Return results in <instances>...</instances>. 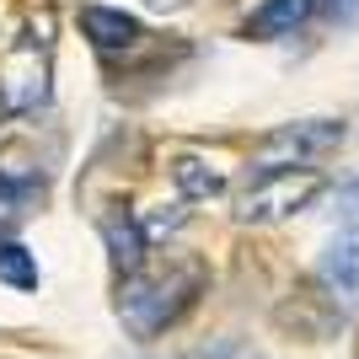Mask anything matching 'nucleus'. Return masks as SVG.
I'll return each instance as SVG.
<instances>
[{
  "mask_svg": "<svg viewBox=\"0 0 359 359\" xmlns=\"http://www.w3.org/2000/svg\"><path fill=\"white\" fill-rule=\"evenodd\" d=\"M194 285H198L194 273H172V279H129V285H123V300H118L129 332L156 338V332L188 306V290H194Z\"/></svg>",
  "mask_w": 359,
  "mask_h": 359,
  "instance_id": "nucleus-1",
  "label": "nucleus"
},
{
  "mask_svg": "<svg viewBox=\"0 0 359 359\" xmlns=\"http://www.w3.org/2000/svg\"><path fill=\"white\" fill-rule=\"evenodd\" d=\"M316 194H322V177H316L311 166H300V172H295V166H285V172H269L257 188H247V194H241V220H247V225L285 220V215L306 210Z\"/></svg>",
  "mask_w": 359,
  "mask_h": 359,
  "instance_id": "nucleus-2",
  "label": "nucleus"
},
{
  "mask_svg": "<svg viewBox=\"0 0 359 359\" xmlns=\"http://www.w3.org/2000/svg\"><path fill=\"white\" fill-rule=\"evenodd\" d=\"M344 140V123L332 118H311V123H285L279 135L263 145V156L257 161L269 166V172H285L290 161H311V156H322V150H332Z\"/></svg>",
  "mask_w": 359,
  "mask_h": 359,
  "instance_id": "nucleus-3",
  "label": "nucleus"
},
{
  "mask_svg": "<svg viewBox=\"0 0 359 359\" xmlns=\"http://www.w3.org/2000/svg\"><path fill=\"white\" fill-rule=\"evenodd\" d=\"M322 285L338 300H359V225L338 231L322 252Z\"/></svg>",
  "mask_w": 359,
  "mask_h": 359,
  "instance_id": "nucleus-4",
  "label": "nucleus"
},
{
  "mask_svg": "<svg viewBox=\"0 0 359 359\" xmlns=\"http://www.w3.org/2000/svg\"><path fill=\"white\" fill-rule=\"evenodd\" d=\"M81 27H86V38L97 48H107V54L140 43V22L123 16V11H107V6H86V11H81Z\"/></svg>",
  "mask_w": 359,
  "mask_h": 359,
  "instance_id": "nucleus-5",
  "label": "nucleus"
},
{
  "mask_svg": "<svg viewBox=\"0 0 359 359\" xmlns=\"http://www.w3.org/2000/svg\"><path fill=\"white\" fill-rule=\"evenodd\" d=\"M102 236H107V252H113V263L135 273V269H140V257H145V231H140V220H118V215H113V220L102 225Z\"/></svg>",
  "mask_w": 359,
  "mask_h": 359,
  "instance_id": "nucleus-6",
  "label": "nucleus"
},
{
  "mask_svg": "<svg viewBox=\"0 0 359 359\" xmlns=\"http://www.w3.org/2000/svg\"><path fill=\"white\" fill-rule=\"evenodd\" d=\"M172 177H177L182 198H215L225 188V177L210 161H198V156H177V161H172Z\"/></svg>",
  "mask_w": 359,
  "mask_h": 359,
  "instance_id": "nucleus-7",
  "label": "nucleus"
},
{
  "mask_svg": "<svg viewBox=\"0 0 359 359\" xmlns=\"http://www.w3.org/2000/svg\"><path fill=\"white\" fill-rule=\"evenodd\" d=\"M311 6H316V0H269V6L252 16V32H257V38L290 32V27H300V22L311 16Z\"/></svg>",
  "mask_w": 359,
  "mask_h": 359,
  "instance_id": "nucleus-8",
  "label": "nucleus"
},
{
  "mask_svg": "<svg viewBox=\"0 0 359 359\" xmlns=\"http://www.w3.org/2000/svg\"><path fill=\"white\" fill-rule=\"evenodd\" d=\"M0 279H6L11 290H38V263H32L27 247L0 241Z\"/></svg>",
  "mask_w": 359,
  "mask_h": 359,
  "instance_id": "nucleus-9",
  "label": "nucleus"
},
{
  "mask_svg": "<svg viewBox=\"0 0 359 359\" xmlns=\"http://www.w3.org/2000/svg\"><path fill=\"white\" fill-rule=\"evenodd\" d=\"M182 220H188V210H182V204H156V210L140 215V231H145V241H161V236H172Z\"/></svg>",
  "mask_w": 359,
  "mask_h": 359,
  "instance_id": "nucleus-10",
  "label": "nucleus"
},
{
  "mask_svg": "<svg viewBox=\"0 0 359 359\" xmlns=\"http://www.w3.org/2000/svg\"><path fill=\"white\" fill-rule=\"evenodd\" d=\"M32 198V188H22V182L11 177H0V225H11L16 215H22V204Z\"/></svg>",
  "mask_w": 359,
  "mask_h": 359,
  "instance_id": "nucleus-11",
  "label": "nucleus"
},
{
  "mask_svg": "<svg viewBox=\"0 0 359 359\" xmlns=\"http://www.w3.org/2000/svg\"><path fill=\"white\" fill-rule=\"evenodd\" d=\"M332 215H344V220H359V182H344V188L332 194Z\"/></svg>",
  "mask_w": 359,
  "mask_h": 359,
  "instance_id": "nucleus-12",
  "label": "nucleus"
},
{
  "mask_svg": "<svg viewBox=\"0 0 359 359\" xmlns=\"http://www.w3.org/2000/svg\"><path fill=\"white\" fill-rule=\"evenodd\" d=\"M327 6H332V16H344V22L359 16V0H327Z\"/></svg>",
  "mask_w": 359,
  "mask_h": 359,
  "instance_id": "nucleus-13",
  "label": "nucleus"
},
{
  "mask_svg": "<svg viewBox=\"0 0 359 359\" xmlns=\"http://www.w3.org/2000/svg\"><path fill=\"white\" fill-rule=\"evenodd\" d=\"M150 11H182V6H188V0H145Z\"/></svg>",
  "mask_w": 359,
  "mask_h": 359,
  "instance_id": "nucleus-14",
  "label": "nucleus"
}]
</instances>
